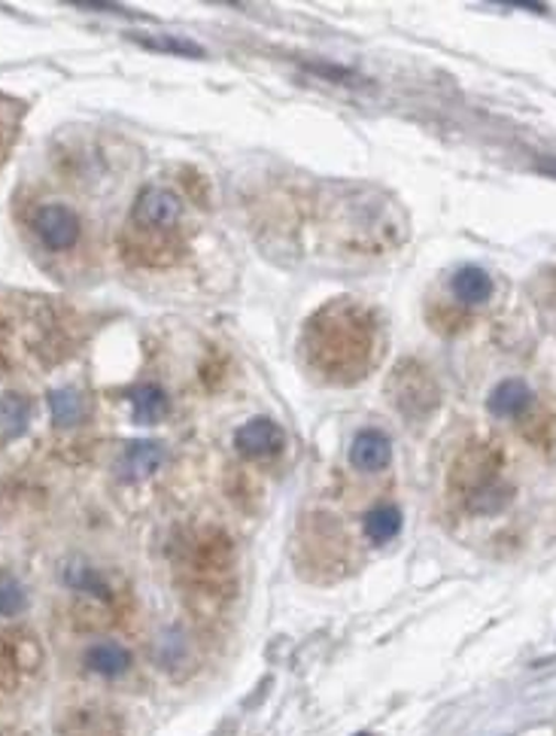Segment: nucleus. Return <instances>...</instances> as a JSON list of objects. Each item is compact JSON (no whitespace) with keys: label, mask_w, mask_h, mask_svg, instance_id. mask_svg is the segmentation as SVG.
Here are the masks:
<instances>
[{"label":"nucleus","mask_w":556,"mask_h":736,"mask_svg":"<svg viewBox=\"0 0 556 736\" xmlns=\"http://www.w3.org/2000/svg\"><path fill=\"white\" fill-rule=\"evenodd\" d=\"M307 356L319 371H329L338 381L362 378V371L371 362L374 347V326L366 311L353 302L319 311L307 329Z\"/></svg>","instance_id":"f257e3e1"},{"label":"nucleus","mask_w":556,"mask_h":736,"mask_svg":"<svg viewBox=\"0 0 556 736\" xmlns=\"http://www.w3.org/2000/svg\"><path fill=\"white\" fill-rule=\"evenodd\" d=\"M392 402L405 411L407 418H426L438 405V387L429 378V371L417 362H405L392 378Z\"/></svg>","instance_id":"f03ea898"},{"label":"nucleus","mask_w":556,"mask_h":736,"mask_svg":"<svg viewBox=\"0 0 556 736\" xmlns=\"http://www.w3.org/2000/svg\"><path fill=\"white\" fill-rule=\"evenodd\" d=\"M131 219L143 231H171L183 219V202L167 186H143L131 207Z\"/></svg>","instance_id":"7ed1b4c3"},{"label":"nucleus","mask_w":556,"mask_h":736,"mask_svg":"<svg viewBox=\"0 0 556 736\" xmlns=\"http://www.w3.org/2000/svg\"><path fill=\"white\" fill-rule=\"evenodd\" d=\"M31 226L40 243L52 250V253H64V250H74L79 235H83V223L79 216L67 207V204H43L31 216Z\"/></svg>","instance_id":"20e7f679"},{"label":"nucleus","mask_w":556,"mask_h":736,"mask_svg":"<svg viewBox=\"0 0 556 736\" xmlns=\"http://www.w3.org/2000/svg\"><path fill=\"white\" fill-rule=\"evenodd\" d=\"M58 736H126V724L101 703H86L64 715Z\"/></svg>","instance_id":"39448f33"},{"label":"nucleus","mask_w":556,"mask_h":736,"mask_svg":"<svg viewBox=\"0 0 556 736\" xmlns=\"http://www.w3.org/2000/svg\"><path fill=\"white\" fill-rule=\"evenodd\" d=\"M283 430H280L274 420L255 418L250 423H243L241 430L235 432V445L247 457H268V454H277L283 447Z\"/></svg>","instance_id":"423d86ee"},{"label":"nucleus","mask_w":556,"mask_h":736,"mask_svg":"<svg viewBox=\"0 0 556 736\" xmlns=\"http://www.w3.org/2000/svg\"><path fill=\"white\" fill-rule=\"evenodd\" d=\"M162 463H165V447L159 442H134L122 451V457L116 463V475L128 484L143 481L152 472H159Z\"/></svg>","instance_id":"0eeeda50"},{"label":"nucleus","mask_w":556,"mask_h":736,"mask_svg":"<svg viewBox=\"0 0 556 736\" xmlns=\"http://www.w3.org/2000/svg\"><path fill=\"white\" fill-rule=\"evenodd\" d=\"M392 459V442L386 432L380 430H362L350 445V463L359 472H380L390 466Z\"/></svg>","instance_id":"6e6552de"},{"label":"nucleus","mask_w":556,"mask_h":736,"mask_svg":"<svg viewBox=\"0 0 556 736\" xmlns=\"http://www.w3.org/2000/svg\"><path fill=\"white\" fill-rule=\"evenodd\" d=\"M532 390L530 383L520 381V378H508V381L495 383V390L487 399V405L495 418H520L526 408L532 405Z\"/></svg>","instance_id":"1a4fd4ad"},{"label":"nucleus","mask_w":556,"mask_h":736,"mask_svg":"<svg viewBox=\"0 0 556 736\" xmlns=\"http://www.w3.org/2000/svg\"><path fill=\"white\" fill-rule=\"evenodd\" d=\"M83 660H86V670H91L95 675L119 679L131 667V651L119 642H95Z\"/></svg>","instance_id":"9d476101"},{"label":"nucleus","mask_w":556,"mask_h":736,"mask_svg":"<svg viewBox=\"0 0 556 736\" xmlns=\"http://www.w3.org/2000/svg\"><path fill=\"white\" fill-rule=\"evenodd\" d=\"M450 290H454L456 302H462V305H483L493 295V278L483 268L466 266L454 274Z\"/></svg>","instance_id":"9b49d317"},{"label":"nucleus","mask_w":556,"mask_h":736,"mask_svg":"<svg viewBox=\"0 0 556 736\" xmlns=\"http://www.w3.org/2000/svg\"><path fill=\"white\" fill-rule=\"evenodd\" d=\"M131 408L138 423H159L167 414V396L155 383H143L131 390Z\"/></svg>","instance_id":"f8f14e48"},{"label":"nucleus","mask_w":556,"mask_h":736,"mask_svg":"<svg viewBox=\"0 0 556 736\" xmlns=\"http://www.w3.org/2000/svg\"><path fill=\"white\" fill-rule=\"evenodd\" d=\"M402 533V511L395 506H378L366 515V535L374 545H386Z\"/></svg>","instance_id":"ddd939ff"},{"label":"nucleus","mask_w":556,"mask_h":736,"mask_svg":"<svg viewBox=\"0 0 556 736\" xmlns=\"http://www.w3.org/2000/svg\"><path fill=\"white\" fill-rule=\"evenodd\" d=\"M50 408H52V420L58 426H76L79 420L86 418V399L76 393V390H55L50 396Z\"/></svg>","instance_id":"4468645a"},{"label":"nucleus","mask_w":556,"mask_h":736,"mask_svg":"<svg viewBox=\"0 0 556 736\" xmlns=\"http://www.w3.org/2000/svg\"><path fill=\"white\" fill-rule=\"evenodd\" d=\"M134 40L152 52H167V55H179V58H204V50L198 43H192L186 37H174V34H152V37L138 34Z\"/></svg>","instance_id":"2eb2a0df"},{"label":"nucleus","mask_w":556,"mask_h":736,"mask_svg":"<svg viewBox=\"0 0 556 736\" xmlns=\"http://www.w3.org/2000/svg\"><path fill=\"white\" fill-rule=\"evenodd\" d=\"M64 578H67V584L74 587V591H79V594H91V597H107V582L101 578V572L91 570V566H86V563H74V566H67V572H64Z\"/></svg>","instance_id":"dca6fc26"},{"label":"nucleus","mask_w":556,"mask_h":736,"mask_svg":"<svg viewBox=\"0 0 556 736\" xmlns=\"http://www.w3.org/2000/svg\"><path fill=\"white\" fill-rule=\"evenodd\" d=\"M28 606V594L25 587L19 584V578L0 572V615L3 618H13V615H22Z\"/></svg>","instance_id":"f3484780"},{"label":"nucleus","mask_w":556,"mask_h":736,"mask_svg":"<svg viewBox=\"0 0 556 736\" xmlns=\"http://www.w3.org/2000/svg\"><path fill=\"white\" fill-rule=\"evenodd\" d=\"M359 736H368V734H359Z\"/></svg>","instance_id":"a211bd4d"}]
</instances>
